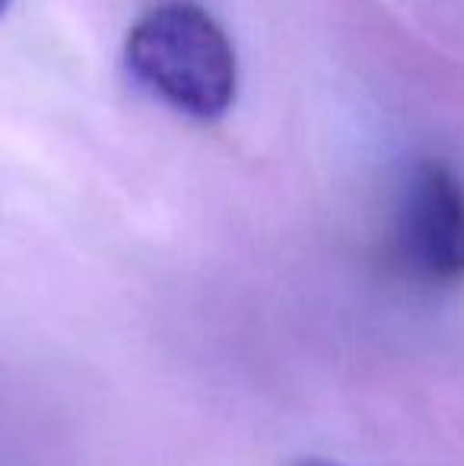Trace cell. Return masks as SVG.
I'll return each instance as SVG.
<instances>
[{
  "mask_svg": "<svg viewBox=\"0 0 464 466\" xmlns=\"http://www.w3.org/2000/svg\"><path fill=\"white\" fill-rule=\"evenodd\" d=\"M382 260L420 289L464 282V181L449 162L420 159L407 168L385 219Z\"/></svg>",
  "mask_w": 464,
  "mask_h": 466,
  "instance_id": "cell-2",
  "label": "cell"
},
{
  "mask_svg": "<svg viewBox=\"0 0 464 466\" xmlns=\"http://www.w3.org/2000/svg\"><path fill=\"white\" fill-rule=\"evenodd\" d=\"M286 466H353V463L335 461V457H322V454H303V457H293Z\"/></svg>",
  "mask_w": 464,
  "mask_h": 466,
  "instance_id": "cell-3",
  "label": "cell"
},
{
  "mask_svg": "<svg viewBox=\"0 0 464 466\" xmlns=\"http://www.w3.org/2000/svg\"><path fill=\"white\" fill-rule=\"evenodd\" d=\"M124 61L156 98L175 111L217 121L239 93V61L223 25L198 4L169 0L128 32Z\"/></svg>",
  "mask_w": 464,
  "mask_h": 466,
  "instance_id": "cell-1",
  "label": "cell"
},
{
  "mask_svg": "<svg viewBox=\"0 0 464 466\" xmlns=\"http://www.w3.org/2000/svg\"><path fill=\"white\" fill-rule=\"evenodd\" d=\"M6 6H10V0H0V16L6 13Z\"/></svg>",
  "mask_w": 464,
  "mask_h": 466,
  "instance_id": "cell-4",
  "label": "cell"
}]
</instances>
